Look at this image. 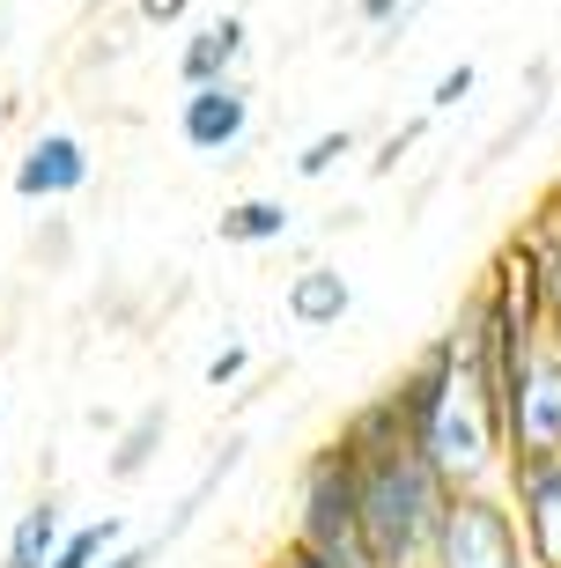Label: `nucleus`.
Listing matches in <instances>:
<instances>
[{"mask_svg":"<svg viewBox=\"0 0 561 568\" xmlns=\"http://www.w3.org/2000/svg\"><path fill=\"white\" fill-rule=\"evenodd\" d=\"M82 185H89V148H82V133L44 126L38 141H30V148L16 155V200H30V207L74 200Z\"/></svg>","mask_w":561,"mask_h":568,"instance_id":"6e6552de","label":"nucleus"},{"mask_svg":"<svg viewBox=\"0 0 561 568\" xmlns=\"http://www.w3.org/2000/svg\"><path fill=\"white\" fill-rule=\"evenodd\" d=\"M163 436H170V406L156 399V406H141L133 422L119 428V443H111V458H104V480H119V487H133L156 465V450H163Z\"/></svg>","mask_w":561,"mask_h":568,"instance_id":"ddd939ff","label":"nucleus"},{"mask_svg":"<svg viewBox=\"0 0 561 568\" xmlns=\"http://www.w3.org/2000/svg\"><path fill=\"white\" fill-rule=\"evenodd\" d=\"M421 450H429V465L443 473V487H495L502 458H510L495 406L480 399V392H465V384L443 399V414L429 422V436H421Z\"/></svg>","mask_w":561,"mask_h":568,"instance_id":"20e7f679","label":"nucleus"},{"mask_svg":"<svg viewBox=\"0 0 561 568\" xmlns=\"http://www.w3.org/2000/svg\"><path fill=\"white\" fill-rule=\"evenodd\" d=\"M60 531H67V503H60V495H38V503L16 517V531H8L0 568H44L52 547H60Z\"/></svg>","mask_w":561,"mask_h":568,"instance_id":"4468645a","label":"nucleus"},{"mask_svg":"<svg viewBox=\"0 0 561 568\" xmlns=\"http://www.w3.org/2000/svg\"><path fill=\"white\" fill-rule=\"evenodd\" d=\"M340 443L354 450V473H362V531H370V561L377 568H429V539H437V517L451 503L443 473L429 465L407 422H399L392 392L362 399L340 422Z\"/></svg>","mask_w":561,"mask_h":568,"instance_id":"f257e3e1","label":"nucleus"},{"mask_svg":"<svg viewBox=\"0 0 561 568\" xmlns=\"http://www.w3.org/2000/svg\"><path fill=\"white\" fill-rule=\"evenodd\" d=\"M524 236H532V244L547 252V339H561V185L547 192L540 207H532Z\"/></svg>","mask_w":561,"mask_h":568,"instance_id":"2eb2a0df","label":"nucleus"},{"mask_svg":"<svg viewBox=\"0 0 561 568\" xmlns=\"http://www.w3.org/2000/svg\"><path fill=\"white\" fill-rule=\"evenodd\" d=\"M502 443L510 450H561V339H540L532 362L510 384L502 406Z\"/></svg>","mask_w":561,"mask_h":568,"instance_id":"423d86ee","label":"nucleus"},{"mask_svg":"<svg viewBox=\"0 0 561 568\" xmlns=\"http://www.w3.org/2000/svg\"><path fill=\"white\" fill-rule=\"evenodd\" d=\"M244 44H251L244 16H208V22H200V30L186 38V52H178V82H186V89L229 82V74L244 67Z\"/></svg>","mask_w":561,"mask_h":568,"instance_id":"9d476101","label":"nucleus"},{"mask_svg":"<svg viewBox=\"0 0 561 568\" xmlns=\"http://www.w3.org/2000/svg\"><path fill=\"white\" fill-rule=\"evenodd\" d=\"M156 554H163V539H141V547H111L97 568H156Z\"/></svg>","mask_w":561,"mask_h":568,"instance_id":"4be33fe9","label":"nucleus"},{"mask_svg":"<svg viewBox=\"0 0 561 568\" xmlns=\"http://www.w3.org/2000/svg\"><path fill=\"white\" fill-rule=\"evenodd\" d=\"M281 311H289V325H303V333H333L340 317L354 311V288H348V274L340 266H303V274L289 281V295H281Z\"/></svg>","mask_w":561,"mask_h":568,"instance_id":"9b49d317","label":"nucleus"},{"mask_svg":"<svg viewBox=\"0 0 561 568\" xmlns=\"http://www.w3.org/2000/svg\"><path fill=\"white\" fill-rule=\"evenodd\" d=\"M354 148H362V133H354V126H333V133H318V141L303 148V155H295V178H325L333 163H348Z\"/></svg>","mask_w":561,"mask_h":568,"instance_id":"f3484780","label":"nucleus"},{"mask_svg":"<svg viewBox=\"0 0 561 568\" xmlns=\"http://www.w3.org/2000/svg\"><path fill=\"white\" fill-rule=\"evenodd\" d=\"M133 16H141L148 30H170V22L192 16V0H133Z\"/></svg>","mask_w":561,"mask_h":568,"instance_id":"412c9836","label":"nucleus"},{"mask_svg":"<svg viewBox=\"0 0 561 568\" xmlns=\"http://www.w3.org/2000/svg\"><path fill=\"white\" fill-rule=\"evenodd\" d=\"M67 252H74V236H67V222L38 230V244H30V258H38V266H67Z\"/></svg>","mask_w":561,"mask_h":568,"instance_id":"6ab92c4d","label":"nucleus"},{"mask_svg":"<svg viewBox=\"0 0 561 568\" xmlns=\"http://www.w3.org/2000/svg\"><path fill=\"white\" fill-rule=\"evenodd\" d=\"M251 133V89L229 74V82H200L186 89V104H178V141L192 155H229V148Z\"/></svg>","mask_w":561,"mask_h":568,"instance_id":"0eeeda50","label":"nucleus"},{"mask_svg":"<svg viewBox=\"0 0 561 568\" xmlns=\"http://www.w3.org/2000/svg\"><path fill=\"white\" fill-rule=\"evenodd\" d=\"M495 487L518 509L532 568H561V450H510Z\"/></svg>","mask_w":561,"mask_h":568,"instance_id":"39448f33","label":"nucleus"},{"mask_svg":"<svg viewBox=\"0 0 561 568\" xmlns=\"http://www.w3.org/2000/svg\"><path fill=\"white\" fill-rule=\"evenodd\" d=\"M303 547L325 568H377L370 561V531H362V473H354V450L340 436H325L295 473V531Z\"/></svg>","mask_w":561,"mask_h":568,"instance_id":"f03ea898","label":"nucleus"},{"mask_svg":"<svg viewBox=\"0 0 561 568\" xmlns=\"http://www.w3.org/2000/svg\"><path fill=\"white\" fill-rule=\"evenodd\" d=\"M473 89H480V67H473V60H458L451 74H443V82L429 89V119H443V111H458L465 97H473Z\"/></svg>","mask_w":561,"mask_h":568,"instance_id":"a211bd4d","label":"nucleus"},{"mask_svg":"<svg viewBox=\"0 0 561 568\" xmlns=\"http://www.w3.org/2000/svg\"><path fill=\"white\" fill-rule=\"evenodd\" d=\"M429 568H532L510 495L502 487H451L437 539H429Z\"/></svg>","mask_w":561,"mask_h":568,"instance_id":"7ed1b4c3","label":"nucleus"},{"mask_svg":"<svg viewBox=\"0 0 561 568\" xmlns=\"http://www.w3.org/2000/svg\"><path fill=\"white\" fill-rule=\"evenodd\" d=\"M267 568H325V561H318V554L303 547V539H281V554H273Z\"/></svg>","mask_w":561,"mask_h":568,"instance_id":"b1692460","label":"nucleus"},{"mask_svg":"<svg viewBox=\"0 0 561 568\" xmlns=\"http://www.w3.org/2000/svg\"><path fill=\"white\" fill-rule=\"evenodd\" d=\"M421 133H429V119H407V126H399V133H392V141H384V155H377V170H392V163H399V155H407V148H414V141H421Z\"/></svg>","mask_w":561,"mask_h":568,"instance_id":"5701e85b","label":"nucleus"},{"mask_svg":"<svg viewBox=\"0 0 561 568\" xmlns=\"http://www.w3.org/2000/svg\"><path fill=\"white\" fill-rule=\"evenodd\" d=\"M384 392H392V406H399V422H407V436L421 443V436H429V422L443 414V399L458 392V339L437 333L414 362H407V369H399L392 384H384Z\"/></svg>","mask_w":561,"mask_h":568,"instance_id":"1a4fd4ad","label":"nucleus"},{"mask_svg":"<svg viewBox=\"0 0 561 568\" xmlns=\"http://www.w3.org/2000/svg\"><path fill=\"white\" fill-rule=\"evenodd\" d=\"M289 230H295V214L281 207V200H267V192H244V200H229V207L214 214V236H222L229 252H259V244H281Z\"/></svg>","mask_w":561,"mask_h":568,"instance_id":"f8f14e48","label":"nucleus"},{"mask_svg":"<svg viewBox=\"0 0 561 568\" xmlns=\"http://www.w3.org/2000/svg\"><path fill=\"white\" fill-rule=\"evenodd\" d=\"M244 369H251V347H222V355L208 362V384H214V392H229V384L244 377Z\"/></svg>","mask_w":561,"mask_h":568,"instance_id":"aec40b11","label":"nucleus"},{"mask_svg":"<svg viewBox=\"0 0 561 568\" xmlns=\"http://www.w3.org/2000/svg\"><path fill=\"white\" fill-rule=\"evenodd\" d=\"M111 547H126V525L104 509V517H89V525H67V531H60V547H52V561H44V568H97Z\"/></svg>","mask_w":561,"mask_h":568,"instance_id":"dca6fc26","label":"nucleus"},{"mask_svg":"<svg viewBox=\"0 0 561 568\" xmlns=\"http://www.w3.org/2000/svg\"><path fill=\"white\" fill-rule=\"evenodd\" d=\"M354 16L370 22V30H384V22H392V16H399V0H354Z\"/></svg>","mask_w":561,"mask_h":568,"instance_id":"393cba45","label":"nucleus"}]
</instances>
